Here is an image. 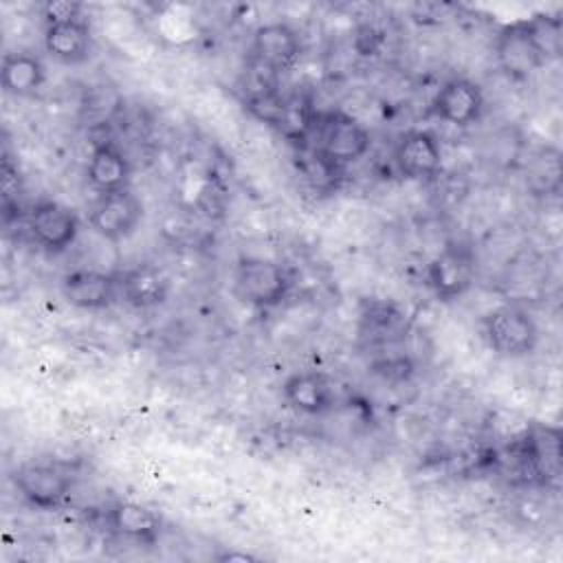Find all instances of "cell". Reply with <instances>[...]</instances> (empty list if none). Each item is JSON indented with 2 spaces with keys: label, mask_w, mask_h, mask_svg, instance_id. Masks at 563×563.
Segmentation results:
<instances>
[{
  "label": "cell",
  "mask_w": 563,
  "mask_h": 563,
  "mask_svg": "<svg viewBox=\"0 0 563 563\" xmlns=\"http://www.w3.org/2000/svg\"><path fill=\"white\" fill-rule=\"evenodd\" d=\"M233 284L238 297L244 303H251L255 308H273L288 297L292 288V277L286 266L273 260L244 257L235 266Z\"/></svg>",
  "instance_id": "6da1fadb"
},
{
  "label": "cell",
  "mask_w": 563,
  "mask_h": 563,
  "mask_svg": "<svg viewBox=\"0 0 563 563\" xmlns=\"http://www.w3.org/2000/svg\"><path fill=\"white\" fill-rule=\"evenodd\" d=\"M484 336L499 356L519 358L534 352L539 343V328L523 308L499 306L484 317Z\"/></svg>",
  "instance_id": "7a4b0ae2"
},
{
  "label": "cell",
  "mask_w": 563,
  "mask_h": 563,
  "mask_svg": "<svg viewBox=\"0 0 563 563\" xmlns=\"http://www.w3.org/2000/svg\"><path fill=\"white\" fill-rule=\"evenodd\" d=\"M495 57L499 68L510 79H528L534 70H539L548 57L539 44L532 20L515 22L499 31L495 42Z\"/></svg>",
  "instance_id": "3957f363"
},
{
  "label": "cell",
  "mask_w": 563,
  "mask_h": 563,
  "mask_svg": "<svg viewBox=\"0 0 563 563\" xmlns=\"http://www.w3.org/2000/svg\"><path fill=\"white\" fill-rule=\"evenodd\" d=\"M314 150L332 165L341 167L358 161L369 150L367 130L343 112H330L317 128Z\"/></svg>",
  "instance_id": "277c9868"
},
{
  "label": "cell",
  "mask_w": 563,
  "mask_h": 563,
  "mask_svg": "<svg viewBox=\"0 0 563 563\" xmlns=\"http://www.w3.org/2000/svg\"><path fill=\"white\" fill-rule=\"evenodd\" d=\"M143 218V205L130 189L101 194L90 207V227L110 242H121L132 235Z\"/></svg>",
  "instance_id": "5b68a950"
},
{
  "label": "cell",
  "mask_w": 563,
  "mask_h": 563,
  "mask_svg": "<svg viewBox=\"0 0 563 563\" xmlns=\"http://www.w3.org/2000/svg\"><path fill=\"white\" fill-rule=\"evenodd\" d=\"M475 279V257L468 246L449 244L427 266V284L438 299L451 301L462 297Z\"/></svg>",
  "instance_id": "8992f818"
},
{
  "label": "cell",
  "mask_w": 563,
  "mask_h": 563,
  "mask_svg": "<svg viewBox=\"0 0 563 563\" xmlns=\"http://www.w3.org/2000/svg\"><path fill=\"white\" fill-rule=\"evenodd\" d=\"M521 468L539 484H550L561 473V433L559 429L534 424L517 446Z\"/></svg>",
  "instance_id": "52a82bcc"
},
{
  "label": "cell",
  "mask_w": 563,
  "mask_h": 563,
  "mask_svg": "<svg viewBox=\"0 0 563 563\" xmlns=\"http://www.w3.org/2000/svg\"><path fill=\"white\" fill-rule=\"evenodd\" d=\"M13 482L22 497L42 510L59 508L73 486L68 473L51 464H24L13 473Z\"/></svg>",
  "instance_id": "ba28073f"
},
{
  "label": "cell",
  "mask_w": 563,
  "mask_h": 563,
  "mask_svg": "<svg viewBox=\"0 0 563 563\" xmlns=\"http://www.w3.org/2000/svg\"><path fill=\"white\" fill-rule=\"evenodd\" d=\"M77 231H79L77 216L57 202H40L29 211L31 238L51 253H57L70 246L77 238Z\"/></svg>",
  "instance_id": "9c48e42d"
},
{
  "label": "cell",
  "mask_w": 563,
  "mask_h": 563,
  "mask_svg": "<svg viewBox=\"0 0 563 563\" xmlns=\"http://www.w3.org/2000/svg\"><path fill=\"white\" fill-rule=\"evenodd\" d=\"M431 110L438 119L453 125H471L484 110V95L477 84L464 77L449 79L435 95Z\"/></svg>",
  "instance_id": "30bf717a"
},
{
  "label": "cell",
  "mask_w": 563,
  "mask_h": 563,
  "mask_svg": "<svg viewBox=\"0 0 563 563\" xmlns=\"http://www.w3.org/2000/svg\"><path fill=\"white\" fill-rule=\"evenodd\" d=\"M394 163L407 178H431L442 167V150L433 134L413 130L400 136L394 150Z\"/></svg>",
  "instance_id": "8fae6325"
},
{
  "label": "cell",
  "mask_w": 563,
  "mask_h": 563,
  "mask_svg": "<svg viewBox=\"0 0 563 563\" xmlns=\"http://www.w3.org/2000/svg\"><path fill=\"white\" fill-rule=\"evenodd\" d=\"M297 33L284 22L262 24L253 35V55L264 70L277 73L290 68L299 57Z\"/></svg>",
  "instance_id": "7c38bea8"
},
{
  "label": "cell",
  "mask_w": 563,
  "mask_h": 563,
  "mask_svg": "<svg viewBox=\"0 0 563 563\" xmlns=\"http://www.w3.org/2000/svg\"><path fill=\"white\" fill-rule=\"evenodd\" d=\"M62 295L70 306L84 310H101L114 301L117 282L99 271H73L62 279Z\"/></svg>",
  "instance_id": "4fadbf2b"
},
{
  "label": "cell",
  "mask_w": 563,
  "mask_h": 563,
  "mask_svg": "<svg viewBox=\"0 0 563 563\" xmlns=\"http://www.w3.org/2000/svg\"><path fill=\"white\" fill-rule=\"evenodd\" d=\"M284 398L308 416H321L334 405V387L323 372H297L286 378Z\"/></svg>",
  "instance_id": "5bb4252c"
},
{
  "label": "cell",
  "mask_w": 563,
  "mask_h": 563,
  "mask_svg": "<svg viewBox=\"0 0 563 563\" xmlns=\"http://www.w3.org/2000/svg\"><path fill=\"white\" fill-rule=\"evenodd\" d=\"M46 53L59 64H81L90 55L92 37L88 22L81 18L48 24L44 31Z\"/></svg>",
  "instance_id": "9a60e30c"
},
{
  "label": "cell",
  "mask_w": 563,
  "mask_h": 563,
  "mask_svg": "<svg viewBox=\"0 0 563 563\" xmlns=\"http://www.w3.org/2000/svg\"><path fill=\"white\" fill-rule=\"evenodd\" d=\"M108 523L112 532H117L119 537H125L130 541L145 543V545L156 543L163 530L161 517L152 508L136 501L114 504L108 510Z\"/></svg>",
  "instance_id": "2e32d148"
},
{
  "label": "cell",
  "mask_w": 563,
  "mask_h": 563,
  "mask_svg": "<svg viewBox=\"0 0 563 563\" xmlns=\"http://www.w3.org/2000/svg\"><path fill=\"white\" fill-rule=\"evenodd\" d=\"M123 299L134 308L161 306L169 295V277L154 264H139L121 279Z\"/></svg>",
  "instance_id": "e0dca14e"
},
{
  "label": "cell",
  "mask_w": 563,
  "mask_h": 563,
  "mask_svg": "<svg viewBox=\"0 0 563 563\" xmlns=\"http://www.w3.org/2000/svg\"><path fill=\"white\" fill-rule=\"evenodd\" d=\"M88 180L101 194L128 189L130 163L112 143H99L88 161Z\"/></svg>",
  "instance_id": "ac0fdd59"
},
{
  "label": "cell",
  "mask_w": 563,
  "mask_h": 563,
  "mask_svg": "<svg viewBox=\"0 0 563 563\" xmlns=\"http://www.w3.org/2000/svg\"><path fill=\"white\" fill-rule=\"evenodd\" d=\"M0 79H2V88L9 95L29 97L42 88L46 79V68L42 59L33 53H26V51L7 53L2 59Z\"/></svg>",
  "instance_id": "d6986e66"
},
{
  "label": "cell",
  "mask_w": 563,
  "mask_h": 563,
  "mask_svg": "<svg viewBox=\"0 0 563 563\" xmlns=\"http://www.w3.org/2000/svg\"><path fill=\"white\" fill-rule=\"evenodd\" d=\"M79 11H81V4L77 2H68V0H53V2H46L44 4V20H46V26L48 24H57V22H66V20H75L79 18Z\"/></svg>",
  "instance_id": "ffe728a7"
},
{
  "label": "cell",
  "mask_w": 563,
  "mask_h": 563,
  "mask_svg": "<svg viewBox=\"0 0 563 563\" xmlns=\"http://www.w3.org/2000/svg\"><path fill=\"white\" fill-rule=\"evenodd\" d=\"M235 559H240V561H253L255 556H251V554H235V552H229V554L220 556V561H235Z\"/></svg>",
  "instance_id": "44dd1931"
}]
</instances>
